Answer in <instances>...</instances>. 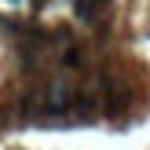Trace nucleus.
<instances>
[{
	"label": "nucleus",
	"instance_id": "1",
	"mask_svg": "<svg viewBox=\"0 0 150 150\" xmlns=\"http://www.w3.org/2000/svg\"><path fill=\"white\" fill-rule=\"evenodd\" d=\"M103 114V99L95 92H73V103H70V121H95V117Z\"/></svg>",
	"mask_w": 150,
	"mask_h": 150
},
{
	"label": "nucleus",
	"instance_id": "3",
	"mask_svg": "<svg viewBox=\"0 0 150 150\" xmlns=\"http://www.w3.org/2000/svg\"><path fill=\"white\" fill-rule=\"evenodd\" d=\"M95 0H73V11H77V18L81 22H95Z\"/></svg>",
	"mask_w": 150,
	"mask_h": 150
},
{
	"label": "nucleus",
	"instance_id": "2",
	"mask_svg": "<svg viewBox=\"0 0 150 150\" xmlns=\"http://www.w3.org/2000/svg\"><path fill=\"white\" fill-rule=\"evenodd\" d=\"M62 66H66V70H84V66H88V59H84V48H81V44H66V48H62Z\"/></svg>",
	"mask_w": 150,
	"mask_h": 150
}]
</instances>
